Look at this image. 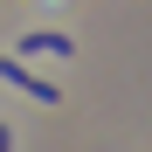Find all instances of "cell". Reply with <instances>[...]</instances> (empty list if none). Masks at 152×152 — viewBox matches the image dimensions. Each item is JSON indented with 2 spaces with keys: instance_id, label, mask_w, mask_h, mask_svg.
Listing matches in <instances>:
<instances>
[{
  "instance_id": "7a4b0ae2",
  "label": "cell",
  "mask_w": 152,
  "mask_h": 152,
  "mask_svg": "<svg viewBox=\"0 0 152 152\" xmlns=\"http://www.w3.org/2000/svg\"><path fill=\"white\" fill-rule=\"evenodd\" d=\"M21 56H76V42L56 35V28H42V35H21Z\"/></svg>"
},
{
  "instance_id": "6da1fadb",
  "label": "cell",
  "mask_w": 152,
  "mask_h": 152,
  "mask_svg": "<svg viewBox=\"0 0 152 152\" xmlns=\"http://www.w3.org/2000/svg\"><path fill=\"white\" fill-rule=\"evenodd\" d=\"M0 83H14V90H28L35 104H56V97H62L56 83H48V76H35V69L21 62V56H0Z\"/></svg>"
},
{
  "instance_id": "3957f363",
  "label": "cell",
  "mask_w": 152,
  "mask_h": 152,
  "mask_svg": "<svg viewBox=\"0 0 152 152\" xmlns=\"http://www.w3.org/2000/svg\"><path fill=\"white\" fill-rule=\"evenodd\" d=\"M0 152H14V132H7V124H0Z\"/></svg>"
}]
</instances>
